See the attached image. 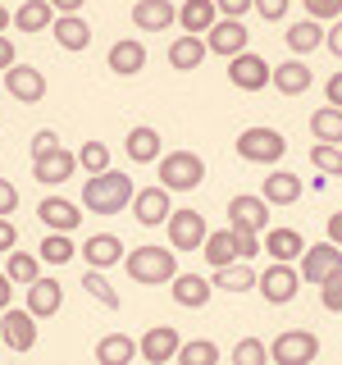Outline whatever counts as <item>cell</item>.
<instances>
[{
	"instance_id": "cell-1",
	"label": "cell",
	"mask_w": 342,
	"mask_h": 365,
	"mask_svg": "<svg viewBox=\"0 0 342 365\" xmlns=\"http://www.w3.org/2000/svg\"><path fill=\"white\" fill-rule=\"evenodd\" d=\"M133 192H137V182L123 174V169H100V174H87L78 205H83V210H91V215H100V220H110V215L128 210Z\"/></svg>"
},
{
	"instance_id": "cell-2",
	"label": "cell",
	"mask_w": 342,
	"mask_h": 365,
	"mask_svg": "<svg viewBox=\"0 0 342 365\" xmlns=\"http://www.w3.org/2000/svg\"><path fill=\"white\" fill-rule=\"evenodd\" d=\"M123 269H128V279L133 283H169L178 274V256H174V247H133V251H123Z\"/></svg>"
},
{
	"instance_id": "cell-3",
	"label": "cell",
	"mask_w": 342,
	"mask_h": 365,
	"mask_svg": "<svg viewBox=\"0 0 342 365\" xmlns=\"http://www.w3.org/2000/svg\"><path fill=\"white\" fill-rule=\"evenodd\" d=\"M155 178H160V187H169V192H197L201 182H205V160L197 151H160L155 160Z\"/></svg>"
},
{
	"instance_id": "cell-4",
	"label": "cell",
	"mask_w": 342,
	"mask_h": 365,
	"mask_svg": "<svg viewBox=\"0 0 342 365\" xmlns=\"http://www.w3.org/2000/svg\"><path fill=\"white\" fill-rule=\"evenodd\" d=\"M233 146H237V155H242L247 165H279L283 151H288V137L279 128H265V123H260V128H242Z\"/></svg>"
},
{
	"instance_id": "cell-5",
	"label": "cell",
	"mask_w": 342,
	"mask_h": 365,
	"mask_svg": "<svg viewBox=\"0 0 342 365\" xmlns=\"http://www.w3.org/2000/svg\"><path fill=\"white\" fill-rule=\"evenodd\" d=\"M315 356H319V338L311 329H283V334L269 342L274 365H311Z\"/></svg>"
},
{
	"instance_id": "cell-6",
	"label": "cell",
	"mask_w": 342,
	"mask_h": 365,
	"mask_svg": "<svg viewBox=\"0 0 342 365\" xmlns=\"http://www.w3.org/2000/svg\"><path fill=\"white\" fill-rule=\"evenodd\" d=\"M269 210H274V205H269L265 197L242 192V197L228 201L224 220H228V228H233V233H265V228H269Z\"/></svg>"
},
{
	"instance_id": "cell-7",
	"label": "cell",
	"mask_w": 342,
	"mask_h": 365,
	"mask_svg": "<svg viewBox=\"0 0 342 365\" xmlns=\"http://www.w3.org/2000/svg\"><path fill=\"white\" fill-rule=\"evenodd\" d=\"M296 260H301V265H296V279H301V283H311V288H319V283H324L328 274H333V269L342 265V247H338V242H328V237H324V242L306 247V251H301Z\"/></svg>"
},
{
	"instance_id": "cell-8",
	"label": "cell",
	"mask_w": 342,
	"mask_h": 365,
	"mask_svg": "<svg viewBox=\"0 0 342 365\" xmlns=\"http://www.w3.org/2000/svg\"><path fill=\"white\" fill-rule=\"evenodd\" d=\"M228 83H233L237 91H265L269 87V60L256 55L251 46L237 51V55H228Z\"/></svg>"
},
{
	"instance_id": "cell-9",
	"label": "cell",
	"mask_w": 342,
	"mask_h": 365,
	"mask_svg": "<svg viewBox=\"0 0 342 365\" xmlns=\"http://www.w3.org/2000/svg\"><path fill=\"white\" fill-rule=\"evenodd\" d=\"M128 210H133V220L142 224V228H155V224H165V220H169V210H174V192L160 187V182H155V187L146 182V187H137V192H133Z\"/></svg>"
},
{
	"instance_id": "cell-10",
	"label": "cell",
	"mask_w": 342,
	"mask_h": 365,
	"mask_svg": "<svg viewBox=\"0 0 342 365\" xmlns=\"http://www.w3.org/2000/svg\"><path fill=\"white\" fill-rule=\"evenodd\" d=\"M201 37H205V51L219 55V60H228V55H237V51H247V46H251L247 23H242V19H224V14L214 19L210 28L201 32Z\"/></svg>"
},
{
	"instance_id": "cell-11",
	"label": "cell",
	"mask_w": 342,
	"mask_h": 365,
	"mask_svg": "<svg viewBox=\"0 0 342 365\" xmlns=\"http://www.w3.org/2000/svg\"><path fill=\"white\" fill-rule=\"evenodd\" d=\"M165 228H169V247L174 251H201V242H205V215L201 210H169V220H165Z\"/></svg>"
},
{
	"instance_id": "cell-12",
	"label": "cell",
	"mask_w": 342,
	"mask_h": 365,
	"mask_svg": "<svg viewBox=\"0 0 342 365\" xmlns=\"http://www.w3.org/2000/svg\"><path fill=\"white\" fill-rule=\"evenodd\" d=\"M256 288H260V297H265L269 306H288L296 297V288H301V279H296L292 260H274L265 274H256Z\"/></svg>"
},
{
	"instance_id": "cell-13",
	"label": "cell",
	"mask_w": 342,
	"mask_h": 365,
	"mask_svg": "<svg viewBox=\"0 0 342 365\" xmlns=\"http://www.w3.org/2000/svg\"><path fill=\"white\" fill-rule=\"evenodd\" d=\"M73 169H78V160L68 146H51V151H37L32 155V178L46 182V187H60V182L73 178Z\"/></svg>"
},
{
	"instance_id": "cell-14",
	"label": "cell",
	"mask_w": 342,
	"mask_h": 365,
	"mask_svg": "<svg viewBox=\"0 0 342 365\" xmlns=\"http://www.w3.org/2000/svg\"><path fill=\"white\" fill-rule=\"evenodd\" d=\"M5 91L19 101V106H37V101H46V73L32 64H9L5 68Z\"/></svg>"
},
{
	"instance_id": "cell-15",
	"label": "cell",
	"mask_w": 342,
	"mask_h": 365,
	"mask_svg": "<svg viewBox=\"0 0 342 365\" xmlns=\"http://www.w3.org/2000/svg\"><path fill=\"white\" fill-rule=\"evenodd\" d=\"M0 342H5L9 351H32L37 347V319L28 311L5 306V311H0Z\"/></svg>"
},
{
	"instance_id": "cell-16",
	"label": "cell",
	"mask_w": 342,
	"mask_h": 365,
	"mask_svg": "<svg viewBox=\"0 0 342 365\" xmlns=\"http://www.w3.org/2000/svg\"><path fill=\"white\" fill-rule=\"evenodd\" d=\"M123 251H128V247H123L119 233H91L87 242L78 247V256L87 260V269H114L123 260Z\"/></svg>"
},
{
	"instance_id": "cell-17",
	"label": "cell",
	"mask_w": 342,
	"mask_h": 365,
	"mask_svg": "<svg viewBox=\"0 0 342 365\" xmlns=\"http://www.w3.org/2000/svg\"><path fill=\"white\" fill-rule=\"evenodd\" d=\"M178 329H169V324H155V329H146L142 342H137V356H142L146 365H169L174 361V351H178Z\"/></svg>"
},
{
	"instance_id": "cell-18",
	"label": "cell",
	"mask_w": 342,
	"mask_h": 365,
	"mask_svg": "<svg viewBox=\"0 0 342 365\" xmlns=\"http://www.w3.org/2000/svg\"><path fill=\"white\" fill-rule=\"evenodd\" d=\"M37 220L51 228V233H73V228L83 224V205L68 201V197H41Z\"/></svg>"
},
{
	"instance_id": "cell-19",
	"label": "cell",
	"mask_w": 342,
	"mask_h": 365,
	"mask_svg": "<svg viewBox=\"0 0 342 365\" xmlns=\"http://www.w3.org/2000/svg\"><path fill=\"white\" fill-rule=\"evenodd\" d=\"M60 306H64V288H60V279H32L28 283V311L32 319H51V315H60Z\"/></svg>"
},
{
	"instance_id": "cell-20",
	"label": "cell",
	"mask_w": 342,
	"mask_h": 365,
	"mask_svg": "<svg viewBox=\"0 0 342 365\" xmlns=\"http://www.w3.org/2000/svg\"><path fill=\"white\" fill-rule=\"evenodd\" d=\"M174 19H178L174 0H137L133 5V28L137 32H169Z\"/></svg>"
},
{
	"instance_id": "cell-21",
	"label": "cell",
	"mask_w": 342,
	"mask_h": 365,
	"mask_svg": "<svg viewBox=\"0 0 342 365\" xmlns=\"http://www.w3.org/2000/svg\"><path fill=\"white\" fill-rule=\"evenodd\" d=\"M105 64H110V73H114V78H137V73L146 68V46L137 41V37H119V41L110 46Z\"/></svg>"
},
{
	"instance_id": "cell-22",
	"label": "cell",
	"mask_w": 342,
	"mask_h": 365,
	"mask_svg": "<svg viewBox=\"0 0 342 365\" xmlns=\"http://www.w3.org/2000/svg\"><path fill=\"white\" fill-rule=\"evenodd\" d=\"M51 19H55L51 0H23L14 14H9V28L28 32V37H41V32H51Z\"/></svg>"
},
{
	"instance_id": "cell-23",
	"label": "cell",
	"mask_w": 342,
	"mask_h": 365,
	"mask_svg": "<svg viewBox=\"0 0 342 365\" xmlns=\"http://www.w3.org/2000/svg\"><path fill=\"white\" fill-rule=\"evenodd\" d=\"M311 68H306L301 60H283V64H269V87H279L283 96H301V91H311Z\"/></svg>"
},
{
	"instance_id": "cell-24",
	"label": "cell",
	"mask_w": 342,
	"mask_h": 365,
	"mask_svg": "<svg viewBox=\"0 0 342 365\" xmlns=\"http://www.w3.org/2000/svg\"><path fill=\"white\" fill-rule=\"evenodd\" d=\"M169 292H174V302L178 306H187V311H201V306H210V279H201V274H174L169 279Z\"/></svg>"
},
{
	"instance_id": "cell-25",
	"label": "cell",
	"mask_w": 342,
	"mask_h": 365,
	"mask_svg": "<svg viewBox=\"0 0 342 365\" xmlns=\"http://www.w3.org/2000/svg\"><path fill=\"white\" fill-rule=\"evenodd\" d=\"M260 237H265V242H260V247H265V256H274V260H296L306 251V237L296 233V228H288V224H274Z\"/></svg>"
},
{
	"instance_id": "cell-26",
	"label": "cell",
	"mask_w": 342,
	"mask_h": 365,
	"mask_svg": "<svg viewBox=\"0 0 342 365\" xmlns=\"http://www.w3.org/2000/svg\"><path fill=\"white\" fill-rule=\"evenodd\" d=\"M301 192H306V182L296 174H288V169H274V174L260 182V197H265L269 205H296Z\"/></svg>"
},
{
	"instance_id": "cell-27",
	"label": "cell",
	"mask_w": 342,
	"mask_h": 365,
	"mask_svg": "<svg viewBox=\"0 0 342 365\" xmlns=\"http://www.w3.org/2000/svg\"><path fill=\"white\" fill-rule=\"evenodd\" d=\"M205 37H197V32H182V37H174V46H169V68L174 73H192V68H201L205 60Z\"/></svg>"
},
{
	"instance_id": "cell-28",
	"label": "cell",
	"mask_w": 342,
	"mask_h": 365,
	"mask_svg": "<svg viewBox=\"0 0 342 365\" xmlns=\"http://www.w3.org/2000/svg\"><path fill=\"white\" fill-rule=\"evenodd\" d=\"M201 256H205V265L210 269H219L228 265V260H237V233L233 228H205V242H201Z\"/></svg>"
},
{
	"instance_id": "cell-29",
	"label": "cell",
	"mask_w": 342,
	"mask_h": 365,
	"mask_svg": "<svg viewBox=\"0 0 342 365\" xmlns=\"http://www.w3.org/2000/svg\"><path fill=\"white\" fill-rule=\"evenodd\" d=\"M51 32H55V41H60L64 51H87L91 46V23L83 14H55Z\"/></svg>"
},
{
	"instance_id": "cell-30",
	"label": "cell",
	"mask_w": 342,
	"mask_h": 365,
	"mask_svg": "<svg viewBox=\"0 0 342 365\" xmlns=\"http://www.w3.org/2000/svg\"><path fill=\"white\" fill-rule=\"evenodd\" d=\"M210 288L214 292H251L256 288V269H251V260H228L210 274Z\"/></svg>"
},
{
	"instance_id": "cell-31",
	"label": "cell",
	"mask_w": 342,
	"mask_h": 365,
	"mask_svg": "<svg viewBox=\"0 0 342 365\" xmlns=\"http://www.w3.org/2000/svg\"><path fill=\"white\" fill-rule=\"evenodd\" d=\"M160 133L151 128V123H137V128L123 137V151H128V160H137V165H151V160H160Z\"/></svg>"
},
{
	"instance_id": "cell-32",
	"label": "cell",
	"mask_w": 342,
	"mask_h": 365,
	"mask_svg": "<svg viewBox=\"0 0 342 365\" xmlns=\"http://www.w3.org/2000/svg\"><path fill=\"white\" fill-rule=\"evenodd\" d=\"M214 19H219L214 0H182V5H178V19H174V23H178L182 32H197V37H201V32L210 28Z\"/></svg>"
},
{
	"instance_id": "cell-33",
	"label": "cell",
	"mask_w": 342,
	"mask_h": 365,
	"mask_svg": "<svg viewBox=\"0 0 342 365\" xmlns=\"http://www.w3.org/2000/svg\"><path fill=\"white\" fill-rule=\"evenodd\" d=\"M96 361L100 365H133L137 361V338L128 334H105L96 342Z\"/></svg>"
},
{
	"instance_id": "cell-34",
	"label": "cell",
	"mask_w": 342,
	"mask_h": 365,
	"mask_svg": "<svg viewBox=\"0 0 342 365\" xmlns=\"http://www.w3.org/2000/svg\"><path fill=\"white\" fill-rule=\"evenodd\" d=\"M283 41H288V51L292 55H311L324 46V28H319L315 19H306V23H292L288 32H283Z\"/></svg>"
},
{
	"instance_id": "cell-35",
	"label": "cell",
	"mask_w": 342,
	"mask_h": 365,
	"mask_svg": "<svg viewBox=\"0 0 342 365\" xmlns=\"http://www.w3.org/2000/svg\"><path fill=\"white\" fill-rule=\"evenodd\" d=\"M5 274H9V283H23V288H28V283L41 274L37 251H19V247H9V251H5Z\"/></svg>"
},
{
	"instance_id": "cell-36",
	"label": "cell",
	"mask_w": 342,
	"mask_h": 365,
	"mask_svg": "<svg viewBox=\"0 0 342 365\" xmlns=\"http://www.w3.org/2000/svg\"><path fill=\"white\" fill-rule=\"evenodd\" d=\"M73 256H78L73 233H51V237H41V251H37L41 265H68Z\"/></svg>"
},
{
	"instance_id": "cell-37",
	"label": "cell",
	"mask_w": 342,
	"mask_h": 365,
	"mask_svg": "<svg viewBox=\"0 0 342 365\" xmlns=\"http://www.w3.org/2000/svg\"><path fill=\"white\" fill-rule=\"evenodd\" d=\"M311 137L315 142H342V110L338 106H324L311 114Z\"/></svg>"
},
{
	"instance_id": "cell-38",
	"label": "cell",
	"mask_w": 342,
	"mask_h": 365,
	"mask_svg": "<svg viewBox=\"0 0 342 365\" xmlns=\"http://www.w3.org/2000/svg\"><path fill=\"white\" fill-rule=\"evenodd\" d=\"M311 165L324 178H338L342 174V142H315L311 146Z\"/></svg>"
},
{
	"instance_id": "cell-39",
	"label": "cell",
	"mask_w": 342,
	"mask_h": 365,
	"mask_svg": "<svg viewBox=\"0 0 342 365\" xmlns=\"http://www.w3.org/2000/svg\"><path fill=\"white\" fill-rule=\"evenodd\" d=\"M174 361H182V365H219V347H214V342H205V338H197V342H178Z\"/></svg>"
},
{
	"instance_id": "cell-40",
	"label": "cell",
	"mask_w": 342,
	"mask_h": 365,
	"mask_svg": "<svg viewBox=\"0 0 342 365\" xmlns=\"http://www.w3.org/2000/svg\"><path fill=\"white\" fill-rule=\"evenodd\" d=\"M73 160H78L83 174H100V169H110V146L105 142H83L73 151Z\"/></svg>"
},
{
	"instance_id": "cell-41",
	"label": "cell",
	"mask_w": 342,
	"mask_h": 365,
	"mask_svg": "<svg viewBox=\"0 0 342 365\" xmlns=\"http://www.w3.org/2000/svg\"><path fill=\"white\" fill-rule=\"evenodd\" d=\"M83 288L96 297L105 311H119V292L110 288V279H105V269H87V279H83Z\"/></svg>"
},
{
	"instance_id": "cell-42",
	"label": "cell",
	"mask_w": 342,
	"mask_h": 365,
	"mask_svg": "<svg viewBox=\"0 0 342 365\" xmlns=\"http://www.w3.org/2000/svg\"><path fill=\"white\" fill-rule=\"evenodd\" d=\"M269 361V342H260V338H242L233 347V365H265Z\"/></svg>"
},
{
	"instance_id": "cell-43",
	"label": "cell",
	"mask_w": 342,
	"mask_h": 365,
	"mask_svg": "<svg viewBox=\"0 0 342 365\" xmlns=\"http://www.w3.org/2000/svg\"><path fill=\"white\" fill-rule=\"evenodd\" d=\"M319 306H324L328 315H342V265L319 283Z\"/></svg>"
},
{
	"instance_id": "cell-44",
	"label": "cell",
	"mask_w": 342,
	"mask_h": 365,
	"mask_svg": "<svg viewBox=\"0 0 342 365\" xmlns=\"http://www.w3.org/2000/svg\"><path fill=\"white\" fill-rule=\"evenodd\" d=\"M301 5H306V14L315 23H333L342 14V0H301Z\"/></svg>"
},
{
	"instance_id": "cell-45",
	"label": "cell",
	"mask_w": 342,
	"mask_h": 365,
	"mask_svg": "<svg viewBox=\"0 0 342 365\" xmlns=\"http://www.w3.org/2000/svg\"><path fill=\"white\" fill-rule=\"evenodd\" d=\"M288 5H292V0H251V9H256L265 23H279L283 14H288Z\"/></svg>"
},
{
	"instance_id": "cell-46",
	"label": "cell",
	"mask_w": 342,
	"mask_h": 365,
	"mask_svg": "<svg viewBox=\"0 0 342 365\" xmlns=\"http://www.w3.org/2000/svg\"><path fill=\"white\" fill-rule=\"evenodd\" d=\"M19 210V187L9 178H0V215H14Z\"/></svg>"
},
{
	"instance_id": "cell-47",
	"label": "cell",
	"mask_w": 342,
	"mask_h": 365,
	"mask_svg": "<svg viewBox=\"0 0 342 365\" xmlns=\"http://www.w3.org/2000/svg\"><path fill=\"white\" fill-rule=\"evenodd\" d=\"M260 256V233H237V260Z\"/></svg>"
},
{
	"instance_id": "cell-48",
	"label": "cell",
	"mask_w": 342,
	"mask_h": 365,
	"mask_svg": "<svg viewBox=\"0 0 342 365\" xmlns=\"http://www.w3.org/2000/svg\"><path fill=\"white\" fill-rule=\"evenodd\" d=\"M9 247H19V228H14L9 215H0V256H5Z\"/></svg>"
},
{
	"instance_id": "cell-49",
	"label": "cell",
	"mask_w": 342,
	"mask_h": 365,
	"mask_svg": "<svg viewBox=\"0 0 342 365\" xmlns=\"http://www.w3.org/2000/svg\"><path fill=\"white\" fill-rule=\"evenodd\" d=\"M324 46H328V55H333V60H342V14L333 19V28L324 32Z\"/></svg>"
},
{
	"instance_id": "cell-50",
	"label": "cell",
	"mask_w": 342,
	"mask_h": 365,
	"mask_svg": "<svg viewBox=\"0 0 342 365\" xmlns=\"http://www.w3.org/2000/svg\"><path fill=\"white\" fill-rule=\"evenodd\" d=\"M214 9H219L224 19H242L247 9H251V0H214Z\"/></svg>"
},
{
	"instance_id": "cell-51",
	"label": "cell",
	"mask_w": 342,
	"mask_h": 365,
	"mask_svg": "<svg viewBox=\"0 0 342 365\" xmlns=\"http://www.w3.org/2000/svg\"><path fill=\"white\" fill-rule=\"evenodd\" d=\"M324 96H328V106H338V110H342V68H338V73H328Z\"/></svg>"
},
{
	"instance_id": "cell-52",
	"label": "cell",
	"mask_w": 342,
	"mask_h": 365,
	"mask_svg": "<svg viewBox=\"0 0 342 365\" xmlns=\"http://www.w3.org/2000/svg\"><path fill=\"white\" fill-rule=\"evenodd\" d=\"M19 60V51H14V37H5V32H0V73H5L9 64Z\"/></svg>"
},
{
	"instance_id": "cell-53",
	"label": "cell",
	"mask_w": 342,
	"mask_h": 365,
	"mask_svg": "<svg viewBox=\"0 0 342 365\" xmlns=\"http://www.w3.org/2000/svg\"><path fill=\"white\" fill-rule=\"evenodd\" d=\"M51 146H60V137H55L51 128H41L37 137H32V155H37V151H51Z\"/></svg>"
},
{
	"instance_id": "cell-54",
	"label": "cell",
	"mask_w": 342,
	"mask_h": 365,
	"mask_svg": "<svg viewBox=\"0 0 342 365\" xmlns=\"http://www.w3.org/2000/svg\"><path fill=\"white\" fill-rule=\"evenodd\" d=\"M9 302H14V283H9V274L0 269V311H5Z\"/></svg>"
},
{
	"instance_id": "cell-55",
	"label": "cell",
	"mask_w": 342,
	"mask_h": 365,
	"mask_svg": "<svg viewBox=\"0 0 342 365\" xmlns=\"http://www.w3.org/2000/svg\"><path fill=\"white\" fill-rule=\"evenodd\" d=\"M328 242H338V247H342V205L333 210V220H328Z\"/></svg>"
},
{
	"instance_id": "cell-56",
	"label": "cell",
	"mask_w": 342,
	"mask_h": 365,
	"mask_svg": "<svg viewBox=\"0 0 342 365\" xmlns=\"http://www.w3.org/2000/svg\"><path fill=\"white\" fill-rule=\"evenodd\" d=\"M51 5H55V14H78L87 0H51Z\"/></svg>"
},
{
	"instance_id": "cell-57",
	"label": "cell",
	"mask_w": 342,
	"mask_h": 365,
	"mask_svg": "<svg viewBox=\"0 0 342 365\" xmlns=\"http://www.w3.org/2000/svg\"><path fill=\"white\" fill-rule=\"evenodd\" d=\"M5 28H9V9L0 5V32H5Z\"/></svg>"
}]
</instances>
